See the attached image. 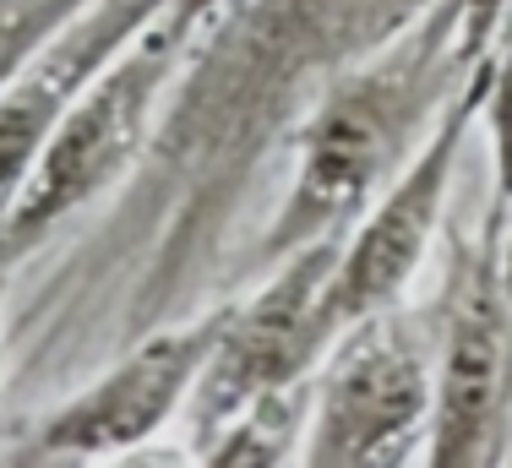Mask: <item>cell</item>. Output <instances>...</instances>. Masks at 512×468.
Instances as JSON below:
<instances>
[{
	"label": "cell",
	"instance_id": "cell-1",
	"mask_svg": "<svg viewBox=\"0 0 512 468\" xmlns=\"http://www.w3.org/2000/svg\"><path fill=\"white\" fill-rule=\"evenodd\" d=\"M480 66L485 60L458 39L447 0H431L398 33L344 60L289 131L295 169L251 245L256 262L267 267L311 240L344 234L425 147L442 109Z\"/></svg>",
	"mask_w": 512,
	"mask_h": 468
},
{
	"label": "cell",
	"instance_id": "cell-2",
	"mask_svg": "<svg viewBox=\"0 0 512 468\" xmlns=\"http://www.w3.org/2000/svg\"><path fill=\"white\" fill-rule=\"evenodd\" d=\"M186 49H191V33L164 6L77 93L66 120L50 131L44 153L33 158L11 213L0 218V245L22 267L55 240L60 224H71L77 213H88L93 202H104L109 191H120L131 180V169L142 164V153H148L158 131L169 88L186 66Z\"/></svg>",
	"mask_w": 512,
	"mask_h": 468
},
{
	"label": "cell",
	"instance_id": "cell-3",
	"mask_svg": "<svg viewBox=\"0 0 512 468\" xmlns=\"http://www.w3.org/2000/svg\"><path fill=\"white\" fill-rule=\"evenodd\" d=\"M431 468L512 463V305L502 283V224L453 229L431 316Z\"/></svg>",
	"mask_w": 512,
	"mask_h": 468
},
{
	"label": "cell",
	"instance_id": "cell-4",
	"mask_svg": "<svg viewBox=\"0 0 512 468\" xmlns=\"http://www.w3.org/2000/svg\"><path fill=\"white\" fill-rule=\"evenodd\" d=\"M224 305L229 300H207L120 343L82 387L22 420L11 447H0V463H104L153 441L175 414H186L224 327Z\"/></svg>",
	"mask_w": 512,
	"mask_h": 468
},
{
	"label": "cell",
	"instance_id": "cell-5",
	"mask_svg": "<svg viewBox=\"0 0 512 468\" xmlns=\"http://www.w3.org/2000/svg\"><path fill=\"white\" fill-rule=\"evenodd\" d=\"M431 425V343L404 305L338 332L311 371L306 468H382L425 447Z\"/></svg>",
	"mask_w": 512,
	"mask_h": 468
},
{
	"label": "cell",
	"instance_id": "cell-6",
	"mask_svg": "<svg viewBox=\"0 0 512 468\" xmlns=\"http://www.w3.org/2000/svg\"><path fill=\"white\" fill-rule=\"evenodd\" d=\"M480 77H485V66L453 93V104L442 109L436 131L398 169L393 186L338 234V262H333V278H327V294H322V316H327L333 338L349 332L355 322H365V316L404 305L409 289L420 283L436 240H442L463 147H469L474 126H480Z\"/></svg>",
	"mask_w": 512,
	"mask_h": 468
},
{
	"label": "cell",
	"instance_id": "cell-7",
	"mask_svg": "<svg viewBox=\"0 0 512 468\" xmlns=\"http://www.w3.org/2000/svg\"><path fill=\"white\" fill-rule=\"evenodd\" d=\"M338 262V234L311 240L300 251L267 262V278L251 294L224 305V327L202 365V381L186 403V436L191 447L213 430L224 414L251 403L256 392L306 381L322 354L333 349V332L322 316V294Z\"/></svg>",
	"mask_w": 512,
	"mask_h": 468
},
{
	"label": "cell",
	"instance_id": "cell-8",
	"mask_svg": "<svg viewBox=\"0 0 512 468\" xmlns=\"http://www.w3.org/2000/svg\"><path fill=\"white\" fill-rule=\"evenodd\" d=\"M169 0H93L28 71L0 88V218L11 213L33 158L44 153L50 131L66 120L77 93L120 55Z\"/></svg>",
	"mask_w": 512,
	"mask_h": 468
},
{
	"label": "cell",
	"instance_id": "cell-9",
	"mask_svg": "<svg viewBox=\"0 0 512 468\" xmlns=\"http://www.w3.org/2000/svg\"><path fill=\"white\" fill-rule=\"evenodd\" d=\"M306 420H311V376L289 387L256 392L235 414H224L207 436L191 447L197 463L213 468H284L300 463L306 447Z\"/></svg>",
	"mask_w": 512,
	"mask_h": 468
},
{
	"label": "cell",
	"instance_id": "cell-10",
	"mask_svg": "<svg viewBox=\"0 0 512 468\" xmlns=\"http://www.w3.org/2000/svg\"><path fill=\"white\" fill-rule=\"evenodd\" d=\"M480 131L491 142V207H485V218H496L507 229V218H512V22L496 39V49L485 55Z\"/></svg>",
	"mask_w": 512,
	"mask_h": 468
},
{
	"label": "cell",
	"instance_id": "cell-11",
	"mask_svg": "<svg viewBox=\"0 0 512 468\" xmlns=\"http://www.w3.org/2000/svg\"><path fill=\"white\" fill-rule=\"evenodd\" d=\"M93 0H0V88L50 49Z\"/></svg>",
	"mask_w": 512,
	"mask_h": 468
},
{
	"label": "cell",
	"instance_id": "cell-12",
	"mask_svg": "<svg viewBox=\"0 0 512 468\" xmlns=\"http://www.w3.org/2000/svg\"><path fill=\"white\" fill-rule=\"evenodd\" d=\"M447 11L458 17V39L474 60H485L496 49V39L512 22V0H447Z\"/></svg>",
	"mask_w": 512,
	"mask_h": 468
},
{
	"label": "cell",
	"instance_id": "cell-13",
	"mask_svg": "<svg viewBox=\"0 0 512 468\" xmlns=\"http://www.w3.org/2000/svg\"><path fill=\"white\" fill-rule=\"evenodd\" d=\"M22 262L0 245V387H6V360H11V289H17Z\"/></svg>",
	"mask_w": 512,
	"mask_h": 468
},
{
	"label": "cell",
	"instance_id": "cell-14",
	"mask_svg": "<svg viewBox=\"0 0 512 468\" xmlns=\"http://www.w3.org/2000/svg\"><path fill=\"white\" fill-rule=\"evenodd\" d=\"M224 6H229V0H169V17H175L191 39H197V28H202V22H213Z\"/></svg>",
	"mask_w": 512,
	"mask_h": 468
},
{
	"label": "cell",
	"instance_id": "cell-15",
	"mask_svg": "<svg viewBox=\"0 0 512 468\" xmlns=\"http://www.w3.org/2000/svg\"><path fill=\"white\" fill-rule=\"evenodd\" d=\"M502 283H507V305H512V218L502 229Z\"/></svg>",
	"mask_w": 512,
	"mask_h": 468
}]
</instances>
